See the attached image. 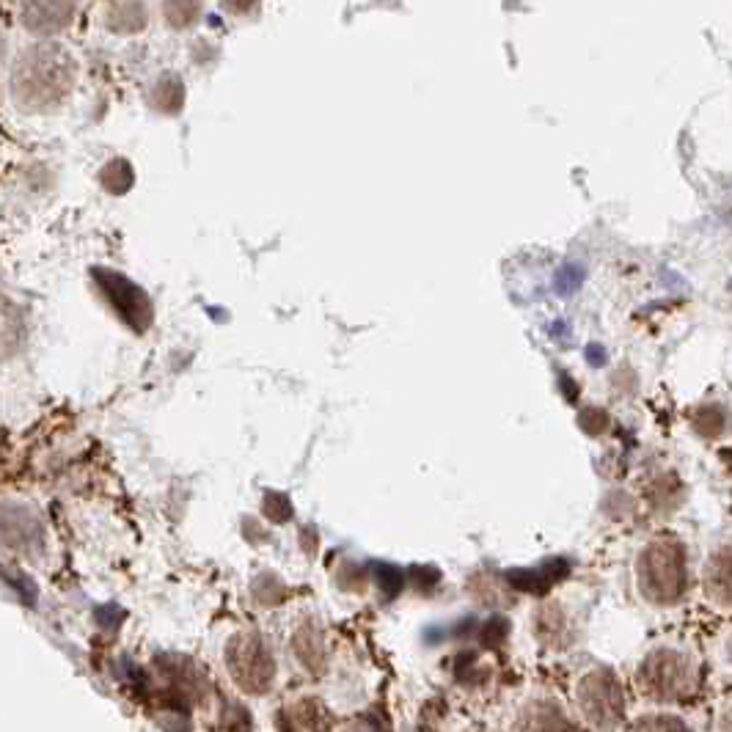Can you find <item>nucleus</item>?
Segmentation results:
<instances>
[{
	"mask_svg": "<svg viewBox=\"0 0 732 732\" xmlns=\"http://www.w3.org/2000/svg\"><path fill=\"white\" fill-rule=\"evenodd\" d=\"M72 58L64 47L36 45L17 58L12 86L14 97L28 108H50L72 86Z\"/></svg>",
	"mask_w": 732,
	"mask_h": 732,
	"instance_id": "1",
	"label": "nucleus"
},
{
	"mask_svg": "<svg viewBox=\"0 0 732 732\" xmlns=\"http://www.w3.org/2000/svg\"><path fill=\"white\" fill-rule=\"evenodd\" d=\"M97 281H100L102 292L108 295L116 311L122 314L124 320L130 322L133 328L144 331L149 320H152V309H149V298H146L141 289L135 287L133 281H127L119 273H108V270H97L94 273Z\"/></svg>",
	"mask_w": 732,
	"mask_h": 732,
	"instance_id": "2",
	"label": "nucleus"
},
{
	"mask_svg": "<svg viewBox=\"0 0 732 732\" xmlns=\"http://www.w3.org/2000/svg\"><path fill=\"white\" fill-rule=\"evenodd\" d=\"M0 543L9 545L14 551H31L42 548L45 543V529L34 512L20 504H3L0 507Z\"/></svg>",
	"mask_w": 732,
	"mask_h": 732,
	"instance_id": "3",
	"label": "nucleus"
},
{
	"mask_svg": "<svg viewBox=\"0 0 732 732\" xmlns=\"http://www.w3.org/2000/svg\"><path fill=\"white\" fill-rule=\"evenodd\" d=\"M75 14L72 3H28L23 6L25 28L36 36H53L64 31Z\"/></svg>",
	"mask_w": 732,
	"mask_h": 732,
	"instance_id": "4",
	"label": "nucleus"
}]
</instances>
